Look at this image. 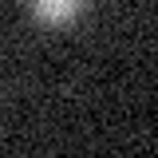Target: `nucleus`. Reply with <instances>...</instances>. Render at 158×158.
<instances>
[{"instance_id": "1", "label": "nucleus", "mask_w": 158, "mask_h": 158, "mask_svg": "<svg viewBox=\"0 0 158 158\" xmlns=\"http://www.w3.org/2000/svg\"><path fill=\"white\" fill-rule=\"evenodd\" d=\"M28 8H32V16H36L40 24L63 28V24H71V20L83 12V0H28Z\"/></svg>"}]
</instances>
